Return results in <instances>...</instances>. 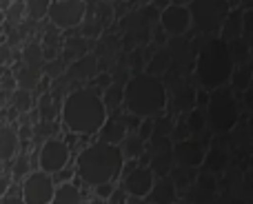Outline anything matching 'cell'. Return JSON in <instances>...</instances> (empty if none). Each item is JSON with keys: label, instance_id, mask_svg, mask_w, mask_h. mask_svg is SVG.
Masks as SVG:
<instances>
[{"label": "cell", "instance_id": "obj_1", "mask_svg": "<svg viewBox=\"0 0 253 204\" xmlns=\"http://www.w3.org/2000/svg\"><path fill=\"white\" fill-rule=\"evenodd\" d=\"M167 87L158 76L138 74L131 80H126L123 91V107L133 116L140 118H156L167 111Z\"/></svg>", "mask_w": 253, "mask_h": 204}, {"label": "cell", "instance_id": "obj_2", "mask_svg": "<svg viewBox=\"0 0 253 204\" xmlns=\"http://www.w3.org/2000/svg\"><path fill=\"white\" fill-rule=\"evenodd\" d=\"M233 69H236L233 49L222 38H213L211 42H207V47L200 51L196 62L198 82L207 91H215V89L224 87L227 82H231Z\"/></svg>", "mask_w": 253, "mask_h": 204}, {"label": "cell", "instance_id": "obj_3", "mask_svg": "<svg viewBox=\"0 0 253 204\" xmlns=\"http://www.w3.org/2000/svg\"><path fill=\"white\" fill-rule=\"evenodd\" d=\"M207 124L215 133H227L238 124L240 107L236 100V91L227 87H220L215 91H209L207 98Z\"/></svg>", "mask_w": 253, "mask_h": 204}, {"label": "cell", "instance_id": "obj_4", "mask_svg": "<svg viewBox=\"0 0 253 204\" xmlns=\"http://www.w3.org/2000/svg\"><path fill=\"white\" fill-rule=\"evenodd\" d=\"M189 9H191L193 20L205 31L220 29L229 16L227 4L222 0H193V4Z\"/></svg>", "mask_w": 253, "mask_h": 204}, {"label": "cell", "instance_id": "obj_5", "mask_svg": "<svg viewBox=\"0 0 253 204\" xmlns=\"http://www.w3.org/2000/svg\"><path fill=\"white\" fill-rule=\"evenodd\" d=\"M173 158L180 166L200 169V166L205 164L207 147L196 135H189V138H184V140H173Z\"/></svg>", "mask_w": 253, "mask_h": 204}, {"label": "cell", "instance_id": "obj_6", "mask_svg": "<svg viewBox=\"0 0 253 204\" xmlns=\"http://www.w3.org/2000/svg\"><path fill=\"white\" fill-rule=\"evenodd\" d=\"M193 22V16H191V9L187 4H169L167 9L160 11V25L162 29L167 31L169 36H182L189 31Z\"/></svg>", "mask_w": 253, "mask_h": 204}, {"label": "cell", "instance_id": "obj_7", "mask_svg": "<svg viewBox=\"0 0 253 204\" xmlns=\"http://www.w3.org/2000/svg\"><path fill=\"white\" fill-rule=\"evenodd\" d=\"M229 164V153L224 149H218V147H211L207 149V158H205V164L202 169L209 171V173H220L224 171Z\"/></svg>", "mask_w": 253, "mask_h": 204}, {"label": "cell", "instance_id": "obj_8", "mask_svg": "<svg viewBox=\"0 0 253 204\" xmlns=\"http://www.w3.org/2000/svg\"><path fill=\"white\" fill-rule=\"evenodd\" d=\"M253 82V67L251 65H238L231 74V89L238 93H245Z\"/></svg>", "mask_w": 253, "mask_h": 204}, {"label": "cell", "instance_id": "obj_9", "mask_svg": "<svg viewBox=\"0 0 253 204\" xmlns=\"http://www.w3.org/2000/svg\"><path fill=\"white\" fill-rule=\"evenodd\" d=\"M222 40H233V38H240L242 36V11H229L227 20L222 25Z\"/></svg>", "mask_w": 253, "mask_h": 204}, {"label": "cell", "instance_id": "obj_10", "mask_svg": "<svg viewBox=\"0 0 253 204\" xmlns=\"http://www.w3.org/2000/svg\"><path fill=\"white\" fill-rule=\"evenodd\" d=\"M184 120H187V126H189V131H191V135H196V138L209 126L207 124V113H202L198 107H193L191 111L184 116Z\"/></svg>", "mask_w": 253, "mask_h": 204}, {"label": "cell", "instance_id": "obj_11", "mask_svg": "<svg viewBox=\"0 0 253 204\" xmlns=\"http://www.w3.org/2000/svg\"><path fill=\"white\" fill-rule=\"evenodd\" d=\"M240 40L249 49H253V9L242 11V36H240Z\"/></svg>", "mask_w": 253, "mask_h": 204}, {"label": "cell", "instance_id": "obj_12", "mask_svg": "<svg viewBox=\"0 0 253 204\" xmlns=\"http://www.w3.org/2000/svg\"><path fill=\"white\" fill-rule=\"evenodd\" d=\"M242 104H245V109L249 113H253V84L249 89H247L245 93H242Z\"/></svg>", "mask_w": 253, "mask_h": 204}, {"label": "cell", "instance_id": "obj_13", "mask_svg": "<svg viewBox=\"0 0 253 204\" xmlns=\"http://www.w3.org/2000/svg\"><path fill=\"white\" fill-rule=\"evenodd\" d=\"M169 4H173V0H153V7H158L162 11V9H167Z\"/></svg>", "mask_w": 253, "mask_h": 204}, {"label": "cell", "instance_id": "obj_14", "mask_svg": "<svg viewBox=\"0 0 253 204\" xmlns=\"http://www.w3.org/2000/svg\"><path fill=\"white\" fill-rule=\"evenodd\" d=\"M247 129H249V133H251V138H253V113H251L249 122H247Z\"/></svg>", "mask_w": 253, "mask_h": 204}, {"label": "cell", "instance_id": "obj_15", "mask_svg": "<svg viewBox=\"0 0 253 204\" xmlns=\"http://www.w3.org/2000/svg\"><path fill=\"white\" fill-rule=\"evenodd\" d=\"M251 84H253V82H251Z\"/></svg>", "mask_w": 253, "mask_h": 204}]
</instances>
